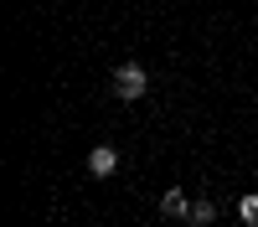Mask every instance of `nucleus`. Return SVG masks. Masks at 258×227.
I'll list each match as a JSON object with an SVG mask.
<instances>
[{
    "label": "nucleus",
    "instance_id": "obj_1",
    "mask_svg": "<svg viewBox=\"0 0 258 227\" xmlns=\"http://www.w3.org/2000/svg\"><path fill=\"white\" fill-rule=\"evenodd\" d=\"M114 93H119L124 103L145 98V93H150V67H145V62H119V67H114Z\"/></svg>",
    "mask_w": 258,
    "mask_h": 227
},
{
    "label": "nucleus",
    "instance_id": "obj_2",
    "mask_svg": "<svg viewBox=\"0 0 258 227\" xmlns=\"http://www.w3.org/2000/svg\"><path fill=\"white\" fill-rule=\"evenodd\" d=\"M114 171H119V150L114 144H98L88 155V176H114Z\"/></svg>",
    "mask_w": 258,
    "mask_h": 227
},
{
    "label": "nucleus",
    "instance_id": "obj_3",
    "mask_svg": "<svg viewBox=\"0 0 258 227\" xmlns=\"http://www.w3.org/2000/svg\"><path fill=\"white\" fill-rule=\"evenodd\" d=\"M160 212H165V217H186V212H191V201H186L181 186H170V191L160 196Z\"/></svg>",
    "mask_w": 258,
    "mask_h": 227
},
{
    "label": "nucleus",
    "instance_id": "obj_4",
    "mask_svg": "<svg viewBox=\"0 0 258 227\" xmlns=\"http://www.w3.org/2000/svg\"><path fill=\"white\" fill-rule=\"evenodd\" d=\"M238 222H248V227H258V191H248V196L238 201Z\"/></svg>",
    "mask_w": 258,
    "mask_h": 227
},
{
    "label": "nucleus",
    "instance_id": "obj_5",
    "mask_svg": "<svg viewBox=\"0 0 258 227\" xmlns=\"http://www.w3.org/2000/svg\"><path fill=\"white\" fill-rule=\"evenodd\" d=\"M186 217H191V222H207V227H212V217H217V206H212V201L202 196V201H191V212H186Z\"/></svg>",
    "mask_w": 258,
    "mask_h": 227
},
{
    "label": "nucleus",
    "instance_id": "obj_6",
    "mask_svg": "<svg viewBox=\"0 0 258 227\" xmlns=\"http://www.w3.org/2000/svg\"><path fill=\"white\" fill-rule=\"evenodd\" d=\"M191 227H207V222H191Z\"/></svg>",
    "mask_w": 258,
    "mask_h": 227
}]
</instances>
